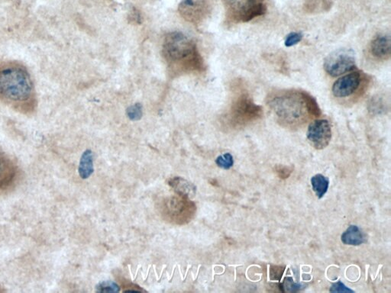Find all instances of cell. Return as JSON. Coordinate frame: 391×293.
I'll return each mask as SVG.
<instances>
[{"mask_svg":"<svg viewBox=\"0 0 391 293\" xmlns=\"http://www.w3.org/2000/svg\"><path fill=\"white\" fill-rule=\"evenodd\" d=\"M128 117L130 119L136 121L142 118V107L139 104H136L129 108L127 111Z\"/></svg>","mask_w":391,"mask_h":293,"instance_id":"cell-19","label":"cell"},{"mask_svg":"<svg viewBox=\"0 0 391 293\" xmlns=\"http://www.w3.org/2000/svg\"><path fill=\"white\" fill-rule=\"evenodd\" d=\"M163 55L174 76L203 71V60L196 44L183 33L175 32L167 35Z\"/></svg>","mask_w":391,"mask_h":293,"instance_id":"cell-3","label":"cell"},{"mask_svg":"<svg viewBox=\"0 0 391 293\" xmlns=\"http://www.w3.org/2000/svg\"><path fill=\"white\" fill-rule=\"evenodd\" d=\"M179 12L185 20L199 24L209 14L210 4L208 0H182Z\"/></svg>","mask_w":391,"mask_h":293,"instance_id":"cell-8","label":"cell"},{"mask_svg":"<svg viewBox=\"0 0 391 293\" xmlns=\"http://www.w3.org/2000/svg\"><path fill=\"white\" fill-rule=\"evenodd\" d=\"M365 76L362 72H355L340 77L333 87V94L336 98H347L354 95L362 87Z\"/></svg>","mask_w":391,"mask_h":293,"instance_id":"cell-7","label":"cell"},{"mask_svg":"<svg viewBox=\"0 0 391 293\" xmlns=\"http://www.w3.org/2000/svg\"><path fill=\"white\" fill-rule=\"evenodd\" d=\"M285 272V267H272L271 269V279L280 281L282 275Z\"/></svg>","mask_w":391,"mask_h":293,"instance_id":"cell-21","label":"cell"},{"mask_svg":"<svg viewBox=\"0 0 391 293\" xmlns=\"http://www.w3.org/2000/svg\"><path fill=\"white\" fill-rule=\"evenodd\" d=\"M267 105L281 124L290 127L301 126L310 118L321 115L317 99L301 90L275 92L267 99Z\"/></svg>","mask_w":391,"mask_h":293,"instance_id":"cell-1","label":"cell"},{"mask_svg":"<svg viewBox=\"0 0 391 293\" xmlns=\"http://www.w3.org/2000/svg\"><path fill=\"white\" fill-rule=\"evenodd\" d=\"M308 138L316 149L326 148L332 138V128L328 121L318 119L313 122L308 128Z\"/></svg>","mask_w":391,"mask_h":293,"instance_id":"cell-9","label":"cell"},{"mask_svg":"<svg viewBox=\"0 0 391 293\" xmlns=\"http://www.w3.org/2000/svg\"><path fill=\"white\" fill-rule=\"evenodd\" d=\"M303 37V35L301 33H291L287 36L285 44L288 48L293 47V46L301 42Z\"/></svg>","mask_w":391,"mask_h":293,"instance_id":"cell-18","label":"cell"},{"mask_svg":"<svg viewBox=\"0 0 391 293\" xmlns=\"http://www.w3.org/2000/svg\"><path fill=\"white\" fill-rule=\"evenodd\" d=\"M98 292H118L120 289L117 283L111 281H105L99 283L97 287Z\"/></svg>","mask_w":391,"mask_h":293,"instance_id":"cell-17","label":"cell"},{"mask_svg":"<svg viewBox=\"0 0 391 293\" xmlns=\"http://www.w3.org/2000/svg\"><path fill=\"white\" fill-rule=\"evenodd\" d=\"M391 42L389 35H381L374 38L370 45L372 56L380 60H387L390 56Z\"/></svg>","mask_w":391,"mask_h":293,"instance_id":"cell-11","label":"cell"},{"mask_svg":"<svg viewBox=\"0 0 391 293\" xmlns=\"http://www.w3.org/2000/svg\"><path fill=\"white\" fill-rule=\"evenodd\" d=\"M279 176L281 178H287L291 173V171L288 167H281V169H278Z\"/></svg>","mask_w":391,"mask_h":293,"instance_id":"cell-23","label":"cell"},{"mask_svg":"<svg viewBox=\"0 0 391 293\" xmlns=\"http://www.w3.org/2000/svg\"><path fill=\"white\" fill-rule=\"evenodd\" d=\"M285 288L289 292H296L301 288V284H297L294 283L292 278H287L285 281Z\"/></svg>","mask_w":391,"mask_h":293,"instance_id":"cell-22","label":"cell"},{"mask_svg":"<svg viewBox=\"0 0 391 293\" xmlns=\"http://www.w3.org/2000/svg\"><path fill=\"white\" fill-rule=\"evenodd\" d=\"M227 19L233 23H247L262 17L267 11L265 0H222Z\"/></svg>","mask_w":391,"mask_h":293,"instance_id":"cell-5","label":"cell"},{"mask_svg":"<svg viewBox=\"0 0 391 293\" xmlns=\"http://www.w3.org/2000/svg\"><path fill=\"white\" fill-rule=\"evenodd\" d=\"M333 6L332 0H306L303 11L309 14L328 12Z\"/></svg>","mask_w":391,"mask_h":293,"instance_id":"cell-13","label":"cell"},{"mask_svg":"<svg viewBox=\"0 0 391 293\" xmlns=\"http://www.w3.org/2000/svg\"><path fill=\"white\" fill-rule=\"evenodd\" d=\"M216 163L219 167L228 169L233 166V157L231 153H226L224 156L218 157Z\"/></svg>","mask_w":391,"mask_h":293,"instance_id":"cell-16","label":"cell"},{"mask_svg":"<svg viewBox=\"0 0 391 293\" xmlns=\"http://www.w3.org/2000/svg\"><path fill=\"white\" fill-rule=\"evenodd\" d=\"M311 185L314 192L319 199L323 198L326 194L329 186V181L326 177L322 174L313 176L311 178Z\"/></svg>","mask_w":391,"mask_h":293,"instance_id":"cell-15","label":"cell"},{"mask_svg":"<svg viewBox=\"0 0 391 293\" xmlns=\"http://www.w3.org/2000/svg\"><path fill=\"white\" fill-rule=\"evenodd\" d=\"M0 100L24 113L34 110V85L26 68L15 64L0 67Z\"/></svg>","mask_w":391,"mask_h":293,"instance_id":"cell-2","label":"cell"},{"mask_svg":"<svg viewBox=\"0 0 391 293\" xmlns=\"http://www.w3.org/2000/svg\"><path fill=\"white\" fill-rule=\"evenodd\" d=\"M324 67L326 72L333 77L349 73L356 67L355 53L348 49L334 51L325 59Z\"/></svg>","mask_w":391,"mask_h":293,"instance_id":"cell-6","label":"cell"},{"mask_svg":"<svg viewBox=\"0 0 391 293\" xmlns=\"http://www.w3.org/2000/svg\"><path fill=\"white\" fill-rule=\"evenodd\" d=\"M341 240L344 244L358 246L367 242L366 235L356 226H350L342 234Z\"/></svg>","mask_w":391,"mask_h":293,"instance_id":"cell-12","label":"cell"},{"mask_svg":"<svg viewBox=\"0 0 391 293\" xmlns=\"http://www.w3.org/2000/svg\"><path fill=\"white\" fill-rule=\"evenodd\" d=\"M17 176L13 162L3 152L0 151V191L9 188Z\"/></svg>","mask_w":391,"mask_h":293,"instance_id":"cell-10","label":"cell"},{"mask_svg":"<svg viewBox=\"0 0 391 293\" xmlns=\"http://www.w3.org/2000/svg\"><path fill=\"white\" fill-rule=\"evenodd\" d=\"M94 171L93 153L88 150L83 153L79 166V174L82 179H88Z\"/></svg>","mask_w":391,"mask_h":293,"instance_id":"cell-14","label":"cell"},{"mask_svg":"<svg viewBox=\"0 0 391 293\" xmlns=\"http://www.w3.org/2000/svg\"><path fill=\"white\" fill-rule=\"evenodd\" d=\"M262 106L257 105L249 92L243 91L233 99L228 112L230 122L235 126H244L262 118Z\"/></svg>","mask_w":391,"mask_h":293,"instance_id":"cell-4","label":"cell"},{"mask_svg":"<svg viewBox=\"0 0 391 293\" xmlns=\"http://www.w3.org/2000/svg\"><path fill=\"white\" fill-rule=\"evenodd\" d=\"M331 292H353V290L349 289L346 285L341 281L337 282L332 285L331 290Z\"/></svg>","mask_w":391,"mask_h":293,"instance_id":"cell-20","label":"cell"}]
</instances>
